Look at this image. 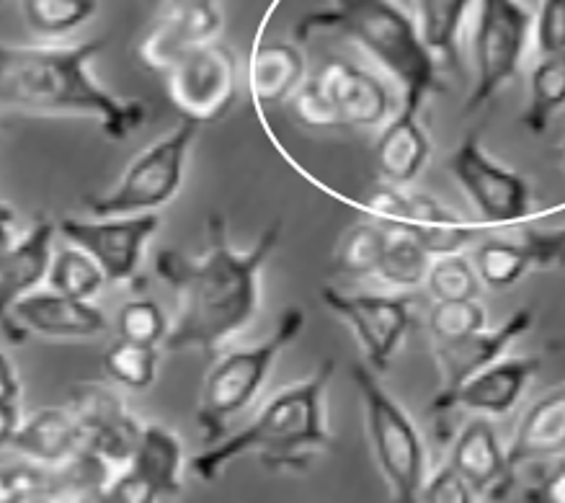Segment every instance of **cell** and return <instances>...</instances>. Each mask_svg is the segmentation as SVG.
<instances>
[{"label":"cell","instance_id":"cell-1","mask_svg":"<svg viewBox=\"0 0 565 503\" xmlns=\"http://www.w3.org/2000/svg\"><path fill=\"white\" fill-rule=\"evenodd\" d=\"M210 248L200 258L163 250L156 258L158 277L173 289L175 320L166 335L168 352L200 349L207 356L246 331L262 308V271L281 240V220L266 225L246 250L233 248L227 223L212 215Z\"/></svg>","mask_w":565,"mask_h":503},{"label":"cell","instance_id":"cell-2","mask_svg":"<svg viewBox=\"0 0 565 503\" xmlns=\"http://www.w3.org/2000/svg\"><path fill=\"white\" fill-rule=\"evenodd\" d=\"M104 50V36L71 47L0 44V104L32 114L90 117L109 140H129L150 121V106L114 96L94 78L90 60Z\"/></svg>","mask_w":565,"mask_h":503},{"label":"cell","instance_id":"cell-3","mask_svg":"<svg viewBox=\"0 0 565 503\" xmlns=\"http://www.w3.org/2000/svg\"><path fill=\"white\" fill-rule=\"evenodd\" d=\"M333 372L335 362L323 360L312 375L279 390L248 426L196 454L192 460L194 475L204 483H215L220 472L243 454H258L271 470L308 468L318 454L333 447L326 414Z\"/></svg>","mask_w":565,"mask_h":503},{"label":"cell","instance_id":"cell-4","mask_svg":"<svg viewBox=\"0 0 565 503\" xmlns=\"http://www.w3.org/2000/svg\"><path fill=\"white\" fill-rule=\"evenodd\" d=\"M335 32L359 44L403 88V106L422 111L426 98L439 94V63L426 50L416 21L395 0H331L328 9L305 13L295 40Z\"/></svg>","mask_w":565,"mask_h":503},{"label":"cell","instance_id":"cell-5","mask_svg":"<svg viewBox=\"0 0 565 503\" xmlns=\"http://www.w3.org/2000/svg\"><path fill=\"white\" fill-rule=\"evenodd\" d=\"M302 328L305 310L287 308L269 339L250 349L227 352L212 364L202 385L200 406H196V424L207 447H215L227 437V424L256 400L274 364L287 346L300 339Z\"/></svg>","mask_w":565,"mask_h":503},{"label":"cell","instance_id":"cell-6","mask_svg":"<svg viewBox=\"0 0 565 503\" xmlns=\"http://www.w3.org/2000/svg\"><path fill=\"white\" fill-rule=\"evenodd\" d=\"M351 379L362 398L366 437H370L380 475L387 485V499L391 503H422L426 449L414 418L385 390L377 379V372L364 364H354Z\"/></svg>","mask_w":565,"mask_h":503},{"label":"cell","instance_id":"cell-7","mask_svg":"<svg viewBox=\"0 0 565 503\" xmlns=\"http://www.w3.org/2000/svg\"><path fill=\"white\" fill-rule=\"evenodd\" d=\"M200 125L183 119L171 135L160 137L148 150H142L119 184L102 196H88L86 207L96 217L152 215L179 196L186 176V160L192 152Z\"/></svg>","mask_w":565,"mask_h":503},{"label":"cell","instance_id":"cell-8","mask_svg":"<svg viewBox=\"0 0 565 503\" xmlns=\"http://www.w3.org/2000/svg\"><path fill=\"white\" fill-rule=\"evenodd\" d=\"M534 36V13L522 0H478L476 32H472V63L476 81L465 101L472 114L516 78L522 60Z\"/></svg>","mask_w":565,"mask_h":503},{"label":"cell","instance_id":"cell-9","mask_svg":"<svg viewBox=\"0 0 565 503\" xmlns=\"http://www.w3.org/2000/svg\"><path fill=\"white\" fill-rule=\"evenodd\" d=\"M235 55L225 44L207 42L186 50L168 67L166 90L181 119L194 125H212L233 109L238 86H235Z\"/></svg>","mask_w":565,"mask_h":503},{"label":"cell","instance_id":"cell-10","mask_svg":"<svg viewBox=\"0 0 565 503\" xmlns=\"http://www.w3.org/2000/svg\"><path fill=\"white\" fill-rule=\"evenodd\" d=\"M449 171L486 223H519L532 212V189L526 179L488 156L476 132L457 145Z\"/></svg>","mask_w":565,"mask_h":503},{"label":"cell","instance_id":"cell-11","mask_svg":"<svg viewBox=\"0 0 565 503\" xmlns=\"http://www.w3.org/2000/svg\"><path fill=\"white\" fill-rule=\"evenodd\" d=\"M320 300L335 318L351 328L372 372H385L391 367L411 325V297L356 295L326 285L320 287Z\"/></svg>","mask_w":565,"mask_h":503},{"label":"cell","instance_id":"cell-12","mask_svg":"<svg viewBox=\"0 0 565 503\" xmlns=\"http://www.w3.org/2000/svg\"><path fill=\"white\" fill-rule=\"evenodd\" d=\"M160 217L152 215H125V217H98V220H60L57 233L86 250L102 266L109 281H135L140 277L145 248L158 233Z\"/></svg>","mask_w":565,"mask_h":503},{"label":"cell","instance_id":"cell-13","mask_svg":"<svg viewBox=\"0 0 565 503\" xmlns=\"http://www.w3.org/2000/svg\"><path fill=\"white\" fill-rule=\"evenodd\" d=\"M310 83L331 106L335 121L351 129L385 127L393 117V94L377 75L343 57H331L310 75Z\"/></svg>","mask_w":565,"mask_h":503},{"label":"cell","instance_id":"cell-14","mask_svg":"<svg viewBox=\"0 0 565 503\" xmlns=\"http://www.w3.org/2000/svg\"><path fill=\"white\" fill-rule=\"evenodd\" d=\"M67 408L86 434V449L109 462L114 470L127 468L140 441L142 424L129 414L125 400L111 387L81 383L71 390Z\"/></svg>","mask_w":565,"mask_h":503},{"label":"cell","instance_id":"cell-15","mask_svg":"<svg viewBox=\"0 0 565 503\" xmlns=\"http://www.w3.org/2000/svg\"><path fill=\"white\" fill-rule=\"evenodd\" d=\"M534 325V310L519 308L511 312L507 323L493 328V331H478L465 335V339L449 341V344H434V356H437V367L441 377V387L437 395H447L457 387L476 377L478 372L491 367L509 352L511 344H516L522 335Z\"/></svg>","mask_w":565,"mask_h":503},{"label":"cell","instance_id":"cell-16","mask_svg":"<svg viewBox=\"0 0 565 503\" xmlns=\"http://www.w3.org/2000/svg\"><path fill=\"white\" fill-rule=\"evenodd\" d=\"M540 372L537 356H509L478 372L447 395H437L431 410H472L480 416H503L516 406L532 377Z\"/></svg>","mask_w":565,"mask_h":503},{"label":"cell","instance_id":"cell-17","mask_svg":"<svg viewBox=\"0 0 565 503\" xmlns=\"http://www.w3.org/2000/svg\"><path fill=\"white\" fill-rule=\"evenodd\" d=\"M449 464L460 472L472 493L491 503H501L514 485V470L509 468L507 452L501 449L491 421L483 416L472 418L460 431Z\"/></svg>","mask_w":565,"mask_h":503},{"label":"cell","instance_id":"cell-18","mask_svg":"<svg viewBox=\"0 0 565 503\" xmlns=\"http://www.w3.org/2000/svg\"><path fill=\"white\" fill-rule=\"evenodd\" d=\"M220 29H223V17L215 6H192V9L168 6L163 17L142 36L137 55L152 73L166 75L183 52L215 42Z\"/></svg>","mask_w":565,"mask_h":503},{"label":"cell","instance_id":"cell-19","mask_svg":"<svg viewBox=\"0 0 565 503\" xmlns=\"http://www.w3.org/2000/svg\"><path fill=\"white\" fill-rule=\"evenodd\" d=\"M13 320L26 331L50 335V339H96L109 328L104 310L94 302L73 300L52 289L34 292L11 310Z\"/></svg>","mask_w":565,"mask_h":503},{"label":"cell","instance_id":"cell-20","mask_svg":"<svg viewBox=\"0 0 565 503\" xmlns=\"http://www.w3.org/2000/svg\"><path fill=\"white\" fill-rule=\"evenodd\" d=\"M11 449L42 468H65L86 449V434L71 408H42L21 421Z\"/></svg>","mask_w":565,"mask_h":503},{"label":"cell","instance_id":"cell-21","mask_svg":"<svg viewBox=\"0 0 565 503\" xmlns=\"http://www.w3.org/2000/svg\"><path fill=\"white\" fill-rule=\"evenodd\" d=\"M429 158L431 140L418 119V111L401 106V111L393 114L374 145V163H377L380 176L385 179V184L408 186L422 176Z\"/></svg>","mask_w":565,"mask_h":503},{"label":"cell","instance_id":"cell-22","mask_svg":"<svg viewBox=\"0 0 565 503\" xmlns=\"http://www.w3.org/2000/svg\"><path fill=\"white\" fill-rule=\"evenodd\" d=\"M55 233L57 227L50 217H36V223L0 264V320L47 279Z\"/></svg>","mask_w":565,"mask_h":503},{"label":"cell","instance_id":"cell-23","mask_svg":"<svg viewBox=\"0 0 565 503\" xmlns=\"http://www.w3.org/2000/svg\"><path fill=\"white\" fill-rule=\"evenodd\" d=\"M393 231L411 233L431 256L462 254V248H468L478 235L468 220L457 215V210L429 194H408L406 217Z\"/></svg>","mask_w":565,"mask_h":503},{"label":"cell","instance_id":"cell-24","mask_svg":"<svg viewBox=\"0 0 565 503\" xmlns=\"http://www.w3.org/2000/svg\"><path fill=\"white\" fill-rule=\"evenodd\" d=\"M565 454V387L553 390L526 410L511 441L507 460L516 472L524 462Z\"/></svg>","mask_w":565,"mask_h":503},{"label":"cell","instance_id":"cell-25","mask_svg":"<svg viewBox=\"0 0 565 503\" xmlns=\"http://www.w3.org/2000/svg\"><path fill=\"white\" fill-rule=\"evenodd\" d=\"M250 94L262 106L292 101L305 83V55L295 42H258L248 67Z\"/></svg>","mask_w":565,"mask_h":503},{"label":"cell","instance_id":"cell-26","mask_svg":"<svg viewBox=\"0 0 565 503\" xmlns=\"http://www.w3.org/2000/svg\"><path fill=\"white\" fill-rule=\"evenodd\" d=\"M158 495H175L183 488V447L171 429L142 426L140 441L127 464Z\"/></svg>","mask_w":565,"mask_h":503},{"label":"cell","instance_id":"cell-27","mask_svg":"<svg viewBox=\"0 0 565 503\" xmlns=\"http://www.w3.org/2000/svg\"><path fill=\"white\" fill-rule=\"evenodd\" d=\"M476 0H414L416 29L437 63L457 65L460 34Z\"/></svg>","mask_w":565,"mask_h":503},{"label":"cell","instance_id":"cell-28","mask_svg":"<svg viewBox=\"0 0 565 503\" xmlns=\"http://www.w3.org/2000/svg\"><path fill=\"white\" fill-rule=\"evenodd\" d=\"M565 106V50L542 57L530 78V104L522 114V125L532 135H542L550 121Z\"/></svg>","mask_w":565,"mask_h":503},{"label":"cell","instance_id":"cell-29","mask_svg":"<svg viewBox=\"0 0 565 503\" xmlns=\"http://www.w3.org/2000/svg\"><path fill=\"white\" fill-rule=\"evenodd\" d=\"M434 256L406 231H387L377 277L395 289H416L429 277Z\"/></svg>","mask_w":565,"mask_h":503},{"label":"cell","instance_id":"cell-30","mask_svg":"<svg viewBox=\"0 0 565 503\" xmlns=\"http://www.w3.org/2000/svg\"><path fill=\"white\" fill-rule=\"evenodd\" d=\"M98 0H21L29 32L40 40H63L94 19Z\"/></svg>","mask_w":565,"mask_h":503},{"label":"cell","instance_id":"cell-31","mask_svg":"<svg viewBox=\"0 0 565 503\" xmlns=\"http://www.w3.org/2000/svg\"><path fill=\"white\" fill-rule=\"evenodd\" d=\"M47 281L60 295L90 302L98 292H102L109 279H106L102 266H98L86 250L78 246H67L63 250H57V254H52Z\"/></svg>","mask_w":565,"mask_h":503},{"label":"cell","instance_id":"cell-32","mask_svg":"<svg viewBox=\"0 0 565 503\" xmlns=\"http://www.w3.org/2000/svg\"><path fill=\"white\" fill-rule=\"evenodd\" d=\"M387 231L377 223L351 225L335 248V269L349 277H372L380 269Z\"/></svg>","mask_w":565,"mask_h":503},{"label":"cell","instance_id":"cell-33","mask_svg":"<svg viewBox=\"0 0 565 503\" xmlns=\"http://www.w3.org/2000/svg\"><path fill=\"white\" fill-rule=\"evenodd\" d=\"M534 266L530 248L524 243L486 240L476 250V271L483 285L493 289H507L516 285Z\"/></svg>","mask_w":565,"mask_h":503},{"label":"cell","instance_id":"cell-34","mask_svg":"<svg viewBox=\"0 0 565 503\" xmlns=\"http://www.w3.org/2000/svg\"><path fill=\"white\" fill-rule=\"evenodd\" d=\"M158 349L119 339L104 354V372L127 390H148L158 377Z\"/></svg>","mask_w":565,"mask_h":503},{"label":"cell","instance_id":"cell-35","mask_svg":"<svg viewBox=\"0 0 565 503\" xmlns=\"http://www.w3.org/2000/svg\"><path fill=\"white\" fill-rule=\"evenodd\" d=\"M426 287L434 297V302L441 300H478L483 281H480L476 266L462 254L437 256L431 261Z\"/></svg>","mask_w":565,"mask_h":503},{"label":"cell","instance_id":"cell-36","mask_svg":"<svg viewBox=\"0 0 565 503\" xmlns=\"http://www.w3.org/2000/svg\"><path fill=\"white\" fill-rule=\"evenodd\" d=\"M488 312L478 300H441L429 310V333L434 344L465 339V335L486 331Z\"/></svg>","mask_w":565,"mask_h":503},{"label":"cell","instance_id":"cell-37","mask_svg":"<svg viewBox=\"0 0 565 503\" xmlns=\"http://www.w3.org/2000/svg\"><path fill=\"white\" fill-rule=\"evenodd\" d=\"M60 493H63V483L42 464L21 462L0 468V503H29Z\"/></svg>","mask_w":565,"mask_h":503},{"label":"cell","instance_id":"cell-38","mask_svg":"<svg viewBox=\"0 0 565 503\" xmlns=\"http://www.w3.org/2000/svg\"><path fill=\"white\" fill-rule=\"evenodd\" d=\"M171 323L158 302L152 300H129L119 310V335L125 341L142 346L163 344Z\"/></svg>","mask_w":565,"mask_h":503},{"label":"cell","instance_id":"cell-39","mask_svg":"<svg viewBox=\"0 0 565 503\" xmlns=\"http://www.w3.org/2000/svg\"><path fill=\"white\" fill-rule=\"evenodd\" d=\"M534 44L542 57L565 50V0H542L534 17Z\"/></svg>","mask_w":565,"mask_h":503},{"label":"cell","instance_id":"cell-40","mask_svg":"<svg viewBox=\"0 0 565 503\" xmlns=\"http://www.w3.org/2000/svg\"><path fill=\"white\" fill-rule=\"evenodd\" d=\"M292 111L305 127L339 129V121H335L331 106L326 104V98L320 96V90L312 86L310 78H305L302 86L297 88V94L292 96Z\"/></svg>","mask_w":565,"mask_h":503},{"label":"cell","instance_id":"cell-41","mask_svg":"<svg viewBox=\"0 0 565 503\" xmlns=\"http://www.w3.org/2000/svg\"><path fill=\"white\" fill-rule=\"evenodd\" d=\"M470 485L465 483L452 464L434 472L422 488V503H476Z\"/></svg>","mask_w":565,"mask_h":503},{"label":"cell","instance_id":"cell-42","mask_svg":"<svg viewBox=\"0 0 565 503\" xmlns=\"http://www.w3.org/2000/svg\"><path fill=\"white\" fill-rule=\"evenodd\" d=\"M534 266H565V227L557 231H530L524 238Z\"/></svg>","mask_w":565,"mask_h":503},{"label":"cell","instance_id":"cell-43","mask_svg":"<svg viewBox=\"0 0 565 503\" xmlns=\"http://www.w3.org/2000/svg\"><path fill=\"white\" fill-rule=\"evenodd\" d=\"M526 503H565V460L557 462L540 483L526 488Z\"/></svg>","mask_w":565,"mask_h":503},{"label":"cell","instance_id":"cell-44","mask_svg":"<svg viewBox=\"0 0 565 503\" xmlns=\"http://www.w3.org/2000/svg\"><path fill=\"white\" fill-rule=\"evenodd\" d=\"M21 383L9 356L0 352V403H19Z\"/></svg>","mask_w":565,"mask_h":503},{"label":"cell","instance_id":"cell-45","mask_svg":"<svg viewBox=\"0 0 565 503\" xmlns=\"http://www.w3.org/2000/svg\"><path fill=\"white\" fill-rule=\"evenodd\" d=\"M21 421H24V418H21L19 403H0V449L11 447Z\"/></svg>","mask_w":565,"mask_h":503},{"label":"cell","instance_id":"cell-46","mask_svg":"<svg viewBox=\"0 0 565 503\" xmlns=\"http://www.w3.org/2000/svg\"><path fill=\"white\" fill-rule=\"evenodd\" d=\"M13 210L9 204H0V264L6 261V256L11 254V248L17 246L13 240Z\"/></svg>","mask_w":565,"mask_h":503},{"label":"cell","instance_id":"cell-47","mask_svg":"<svg viewBox=\"0 0 565 503\" xmlns=\"http://www.w3.org/2000/svg\"><path fill=\"white\" fill-rule=\"evenodd\" d=\"M171 9H192V6H215L217 0H166Z\"/></svg>","mask_w":565,"mask_h":503},{"label":"cell","instance_id":"cell-48","mask_svg":"<svg viewBox=\"0 0 565 503\" xmlns=\"http://www.w3.org/2000/svg\"><path fill=\"white\" fill-rule=\"evenodd\" d=\"M29 503H65V501H60L57 495H44V499H34V501H29Z\"/></svg>","mask_w":565,"mask_h":503},{"label":"cell","instance_id":"cell-49","mask_svg":"<svg viewBox=\"0 0 565 503\" xmlns=\"http://www.w3.org/2000/svg\"><path fill=\"white\" fill-rule=\"evenodd\" d=\"M561 158H563V165H565V145L561 148Z\"/></svg>","mask_w":565,"mask_h":503}]
</instances>
